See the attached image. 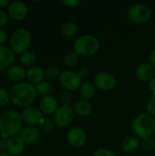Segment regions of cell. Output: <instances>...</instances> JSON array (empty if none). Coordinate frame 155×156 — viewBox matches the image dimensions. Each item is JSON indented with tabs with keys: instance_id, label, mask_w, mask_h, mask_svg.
I'll return each instance as SVG.
<instances>
[{
	"instance_id": "277c9868",
	"label": "cell",
	"mask_w": 155,
	"mask_h": 156,
	"mask_svg": "<svg viewBox=\"0 0 155 156\" xmlns=\"http://www.w3.org/2000/svg\"><path fill=\"white\" fill-rule=\"evenodd\" d=\"M100 43L98 39L90 35H83L79 37L74 43V51L81 56H92L98 52Z\"/></svg>"
},
{
	"instance_id": "3957f363",
	"label": "cell",
	"mask_w": 155,
	"mask_h": 156,
	"mask_svg": "<svg viewBox=\"0 0 155 156\" xmlns=\"http://www.w3.org/2000/svg\"><path fill=\"white\" fill-rule=\"evenodd\" d=\"M132 131L141 138H148L155 132V119L147 114H141L135 117L132 122Z\"/></svg>"
},
{
	"instance_id": "836d02e7",
	"label": "cell",
	"mask_w": 155,
	"mask_h": 156,
	"mask_svg": "<svg viewBox=\"0 0 155 156\" xmlns=\"http://www.w3.org/2000/svg\"><path fill=\"white\" fill-rule=\"evenodd\" d=\"M7 20H8V16L4 10L0 9V28L7 23Z\"/></svg>"
},
{
	"instance_id": "e0dca14e",
	"label": "cell",
	"mask_w": 155,
	"mask_h": 156,
	"mask_svg": "<svg viewBox=\"0 0 155 156\" xmlns=\"http://www.w3.org/2000/svg\"><path fill=\"white\" fill-rule=\"evenodd\" d=\"M25 147V143L23 142V140L19 137H10L8 139V143H7V151L9 154H13V155H18L20 154Z\"/></svg>"
},
{
	"instance_id": "cb8c5ba5",
	"label": "cell",
	"mask_w": 155,
	"mask_h": 156,
	"mask_svg": "<svg viewBox=\"0 0 155 156\" xmlns=\"http://www.w3.org/2000/svg\"><path fill=\"white\" fill-rule=\"evenodd\" d=\"M20 60L21 62L25 65V66H32L36 63L37 61V57L33 52L30 51H26L24 52L21 57H20Z\"/></svg>"
},
{
	"instance_id": "7402d4cb",
	"label": "cell",
	"mask_w": 155,
	"mask_h": 156,
	"mask_svg": "<svg viewBox=\"0 0 155 156\" xmlns=\"http://www.w3.org/2000/svg\"><path fill=\"white\" fill-rule=\"evenodd\" d=\"M80 94L85 100H90L94 97L95 95V87L92 83L90 81H86L82 83L80 86Z\"/></svg>"
},
{
	"instance_id": "ab89813d",
	"label": "cell",
	"mask_w": 155,
	"mask_h": 156,
	"mask_svg": "<svg viewBox=\"0 0 155 156\" xmlns=\"http://www.w3.org/2000/svg\"><path fill=\"white\" fill-rule=\"evenodd\" d=\"M150 59H151V62H152V65L155 67V48L152 51L151 53V56H150Z\"/></svg>"
},
{
	"instance_id": "60d3db41",
	"label": "cell",
	"mask_w": 155,
	"mask_h": 156,
	"mask_svg": "<svg viewBox=\"0 0 155 156\" xmlns=\"http://www.w3.org/2000/svg\"><path fill=\"white\" fill-rule=\"evenodd\" d=\"M9 4V0H0V7H5Z\"/></svg>"
},
{
	"instance_id": "ba28073f",
	"label": "cell",
	"mask_w": 155,
	"mask_h": 156,
	"mask_svg": "<svg viewBox=\"0 0 155 156\" xmlns=\"http://www.w3.org/2000/svg\"><path fill=\"white\" fill-rule=\"evenodd\" d=\"M74 119V112L69 106H61L54 113V122L57 125L64 127L69 125Z\"/></svg>"
},
{
	"instance_id": "4316f807",
	"label": "cell",
	"mask_w": 155,
	"mask_h": 156,
	"mask_svg": "<svg viewBox=\"0 0 155 156\" xmlns=\"http://www.w3.org/2000/svg\"><path fill=\"white\" fill-rule=\"evenodd\" d=\"M59 75V69L56 66H49L45 70V76L49 79H54Z\"/></svg>"
},
{
	"instance_id": "8fae6325",
	"label": "cell",
	"mask_w": 155,
	"mask_h": 156,
	"mask_svg": "<svg viewBox=\"0 0 155 156\" xmlns=\"http://www.w3.org/2000/svg\"><path fill=\"white\" fill-rule=\"evenodd\" d=\"M86 138L87 137L85 132L79 127L71 128L67 134L69 144L75 148L82 147L86 143Z\"/></svg>"
},
{
	"instance_id": "484cf974",
	"label": "cell",
	"mask_w": 155,
	"mask_h": 156,
	"mask_svg": "<svg viewBox=\"0 0 155 156\" xmlns=\"http://www.w3.org/2000/svg\"><path fill=\"white\" fill-rule=\"evenodd\" d=\"M78 60H79V55L75 51L69 52L68 54L65 55V57L63 58L64 64L68 67H70V68L76 66L78 63Z\"/></svg>"
},
{
	"instance_id": "9c48e42d",
	"label": "cell",
	"mask_w": 155,
	"mask_h": 156,
	"mask_svg": "<svg viewBox=\"0 0 155 156\" xmlns=\"http://www.w3.org/2000/svg\"><path fill=\"white\" fill-rule=\"evenodd\" d=\"M22 119L23 121L29 125H37L41 124L44 121L43 118V112L40 111V109H37V107H27L23 111L22 113Z\"/></svg>"
},
{
	"instance_id": "d4e9b609",
	"label": "cell",
	"mask_w": 155,
	"mask_h": 156,
	"mask_svg": "<svg viewBox=\"0 0 155 156\" xmlns=\"http://www.w3.org/2000/svg\"><path fill=\"white\" fill-rule=\"evenodd\" d=\"M36 90L40 95H42L44 97L49 96L53 90L52 86L48 82H46V81H42L41 83H38L36 87Z\"/></svg>"
},
{
	"instance_id": "6da1fadb",
	"label": "cell",
	"mask_w": 155,
	"mask_h": 156,
	"mask_svg": "<svg viewBox=\"0 0 155 156\" xmlns=\"http://www.w3.org/2000/svg\"><path fill=\"white\" fill-rule=\"evenodd\" d=\"M37 97L36 88L27 82H19L12 87L10 90V99L12 102L19 107L30 105Z\"/></svg>"
},
{
	"instance_id": "30bf717a",
	"label": "cell",
	"mask_w": 155,
	"mask_h": 156,
	"mask_svg": "<svg viewBox=\"0 0 155 156\" xmlns=\"http://www.w3.org/2000/svg\"><path fill=\"white\" fill-rule=\"evenodd\" d=\"M95 86L102 90H110L115 86V78L109 72H100L94 78Z\"/></svg>"
},
{
	"instance_id": "1f68e13d",
	"label": "cell",
	"mask_w": 155,
	"mask_h": 156,
	"mask_svg": "<svg viewBox=\"0 0 155 156\" xmlns=\"http://www.w3.org/2000/svg\"><path fill=\"white\" fill-rule=\"evenodd\" d=\"M71 101V94L68 91H65L60 96V102L62 103V106H69V102Z\"/></svg>"
},
{
	"instance_id": "4fadbf2b",
	"label": "cell",
	"mask_w": 155,
	"mask_h": 156,
	"mask_svg": "<svg viewBox=\"0 0 155 156\" xmlns=\"http://www.w3.org/2000/svg\"><path fill=\"white\" fill-rule=\"evenodd\" d=\"M20 138L26 144H34L40 138L39 131L32 126H28L24 128L20 133Z\"/></svg>"
},
{
	"instance_id": "d6a6232c",
	"label": "cell",
	"mask_w": 155,
	"mask_h": 156,
	"mask_svg": "<svg viewBox=\"0 0 155 156\" xmlns=\"http://www.w3.org/2000/svg\"><path fill=\"white\" fill-rule=\"evenodd\" d=\"M93 156H115L112 152L108 149H99L94 153Z\"/></svg>"
},
{
	"instance_id": "ac0fdd59",
	"label": "cell",
	"mask_w": 155,
	"mask_h": 156,
	"mask_svg": "<svg viewBox=\"0 0 155 156\" xmlns=\"http://www.w3.org/2000/svg\"><path fill=\"white\" fill-rule=\"evenodd\" d=\"M45 77V71L38 67H31L26 72V78L31 83H41Z\"/></svg>"
},
{
	"instance_id": "ffe728a7",
	"label": "cell",
	"mask_w": 155,
	"mask_h": 156,
	"mask_svg": "<svg viewBox=\"0 0 155 156\" xmlns=\"http://www.w3.org/2000/svg\"><path fill=\"white\" fill-rule=\"evenodd\" d=\"M74 112L79 116H88L92 112V106L87 101H79L74 104Z\"/></svg>"
},
{
	"instance_id": "f546056e",
	"label": "cell",
	"mask_w": 155,
	"mask_h": 156,
	"mask_svg": "<svg viewBox=\"0 0 155 156\" xmlns=\"http://www.w3.org/2000/svg\"><path fill=\"white\" fill-rule=\"evenodd\" d=\"M10 100V94L5 89L0 88V106H5Z\"/></svg>"
},
{
	"instance_id": "8d00e7d4",
	"label": "cell",
	"mask_w": 155,
	"mask_h": 156,
	"mask_svg": "<svg viewBox=\"0 0 155 156\" xmlns=\"http://www.w3.org/2000/svg\"><path fill=\"white\" fill-rule=\"evenodd\" d=\"M7 37H8L7 32H6L5 29L0 28V45H1V44H3V43H5V42L6 41Z\"/></svg>"
},
{
	"instance_id": "603a6c76",
	"label": "cell",
	"mask_w": 155,
	"mask_h": 156,
	"mask_svg": "<svg viewBox=\"0 0 155 156\" xmlns=\"http://www.w3.org/2000/svg\"><path fill=\"white\" fill-rule=\"evenodd\" d=\"M60 34L64 37H72L78 31V27L74 22H65L59 28Z\"/></svg>"
},
{
	"instance_id": "b9f144b4",
	"label": "cell",
	"mask_w": 155,
	"mask_h": 156,
	"mask_svg": "<svg viewBox=\"0 0 155 156\" xmlns=\"http://www.w3.org/2000/svg\"><path fill=\"white\" fill-rule=\"evenodd\" d=\"M0 156H15V155H13V154H9V153H4V154H1Z\"/></svg>"
},
{
	"instance_id": "d590c367",
	"label": "cell",
	"mask_w": 155,
	"mask_h": 156,
	"mask_svg": "<svg viewBox=\"0 0 155 156\" xmlns=\"http://www.w3.org/2000/svg\"><path fill=\"white\" fill-rule=\"evenodd\" d=\"M61 4L65 5H71V6H76L80 5V1L79 0H67V1H60Z\"/></svg>"
},
{
	"instance_id": "5bb4252c",
	"label": "cell",
	"mask_w": 155,
	"mask_h": 156,
	"mask_svg": "<svg viewBox=\"0 0 155 156\" xmlns=\"http://www.w3.org/2000/svg\"><path fill=\"white\" fill-rule=\"evenodd\" d=\"M154 67L150 63H143L141 64L136 70L137 78L142 81L151 80L154 75Z\"/></svg>"
},
{
	"instance_id": "f35d334b",
	"label": "cell",
	"mask_w": 155,
	"mask_h": 156,
	"mask_svg": "<svg viewBox=\"0 0 155 156\" xmlns=\"http://www.w3.org/2000/svg\"><path fill=\"white\" fill-rule=\"evenodd\" d=\"M148 87L150 89V90L153 93V95H155V78H153L148 84Z\"/></svg>"
},
{
	"instance_id": "7c38bea8",
	"label": "cell",
	"mask_w": 155,
	"mask_h": 156,
	"mask_svg": "<svg viewBox=\"0 0 155 156\" xmlns=\"http://www.w3.org/2000/svg\"><path fill=\"white\" fill-rule=\"evenodd\" d=\"M10 16L15 20H22L27 16V7L26 5L21 1H15L13 2L8 9Z\"/></svg>"
},
{
	"instance_id": "f1b7e54d",
	"label": "cell",
	"mask_w": 155,
	"mask_h": 156,
	"mask_svg": "<svg viewBox=\"0 0 155 156\" xmlns=\"http://www.w3.org/2000/svg\"><path fill=\"white\" fill-rule=\"evenodd\" d=\"M40 126H41V130L46 133H51L53 131V129H54V124L50 120H45L44 119V121L42 122Z\"/></svg>"
},
{
	"instance_id": "9a60e30c",
	"label": "cell",
	"mask_w": 155,
	"mask_h": 156,
	"mask_svg": "<svg viewBox=\"0 0 155 156\" xmlns=\"http://www.w3.org/2000/svg\"><path fill=\"white\" fill-rule=\"evenodd\" d=\"M15 61V55L13 51L6 47H0V69H5Z\"/></svg>"
},
{
	"instance_id": "e575fe53",
	"label": "cell",
	"mask_w": 155,
	"mask_h": 156,
	"mask_svg": "<svg viewBox=\"0 0 155 156\" xmlns=\"http://www.w3.org/2000/svg\"><path fill=\"white\" fill-rule=\"evenodd\" d=\"M7 143L8 139H6L5 137L0 138V152H5V150H7Z\"/></svg>"
},
{
	"instance_id": "44dd1931",
	"label": "cell",
	"mask_w": 155,
	"mask_h": 156,
	"mask_svg": "<svg viewBox=\"0 0 155 156\" xmlns=\"http://www.w3.org/2000/svg\"><path fill=\"white\" fill-rule=\"evenodd\" d=\"M7 76L13 81H21L25 79L26 72L20 66H12L7 70Z\"/></svg>"
},
{
	"instance_id": "2e32d148",
	"label": "cell",
	"mask_w": 155,
	"mask_h": 156,
	"mask_svg": "<svg viewBox=\"0 0 155 156\" xmlns=\"http://www.w3.org/2000/svg\"><path fill=\"white\" fill-rule=\"evenodd\" d=\"M40 111L45 114H51L58 110V102L52 96L44 97L39 102Z\"/></svg>"
},
{
	"instance_id": "8992f818",
	"label": "cell",
	"mask_w": 155,
	"mask_h": 156,
	"mask_svg": "<svg viewBox=\"0 0 155 156\" xmlns=\"http://www.w3.org/2000/svg\"><path fill=\"white\" fill-rule=\"evenodd\" d=\"M151 9L144 4H136L132 5L128 10L129 18L139 24L147 22L151 18Z\"/></svg>"
},
{
	"instance_id": "d6986e66",
	"label": "cell",
	"mask_w": 155,
	"mask_h": 156,
	"mask_svg": "<svg viewBox=\"0 0 155 156\" xmlns=\"http://www.w3.org/2000/svg\"><path fill=\"white\" fill-rule=\"evenodd\" d=\"M140 145V142L137 137L134 136H128L126 137L122 144V150L126 153H133L135 152Z\"/></svg>"
},
{
	"instance_id": "7a4b0ae2",
	"label": "cell",
	"mask_w": 155,
	"mask_h": 156,
	"mask_svg": "<svg viewBox=\"0 0 155 156\" xmlns=\"http://www.w3.org/2000/svg\"><path fill=\"white\" fill-rule=\"evenodd\" d=\"M22 116L16 111H6L0 116V132L3 137H14L22 128Z\"/></svg>"
},
{
	"instance_id": "83f0119b",
	"label": "cell",
	"mask_w": 155,
	"mask_h": 156,
	"mask_svg": "<svg viewBox=\"0 0 155 156\" xmlns=\"http://www.w3.org/2000/svg\"><path fill=\"white\" fill-rule=\"evenodd\" d=\"M142 146H143V148L144 151H146V152H151V151H153L155 148L154 141H153L152 138H150V137L144 138V139L143 140Z\"/></svg>"
},
{
	"instance_id": "4dcf8cb0",
	"label": "cell",
	"mask_w": 155,
	"mask_h": 156,
	"mask_svg": "<svg viewBox=\"0 0 155 156\" xmlns=\"http://www.w3.org/2000/svg\"><path fill=\"white\" fill-rule=\"evenodd\" d=\"M146 108H147V111L150 114L155 115V95H153L149 99L147 105H146Z\"/></svg>"
},
{
	"instance_id": "5b68a950",
	"label": "cell",
	"mask_w": 155,
	"mask_h": 156,
	"mask_svg": "<svg viewBox=\"0 0 155 156\" xmlns=\"http://www.w3.org/2000/svg\"><path fill=\"white\" fill-rule=\"evenodd\" d=\"M31 42V36L26 29L19 28L14 31L9 39L11 50L19 54L24 53L28 48Z\"/></svg>"
},
{
	"instance_id": "74e56055",
	"label": "cell",
	"mask_w": 155,
	"mask_h": 156,
	"mask_svg": "<svg viewBox=\"0 0 155 156\" xmlns=\"http://www.w3.org/2000/svg\"><path fill=\"white\" fill-rule=\"evenodd\" d=\"M90 72V69L88 66H82L80 69H79V75L82 78V77H85L89 74Z\"/></svg>"
},
{
	"instance_id": "52a82bcc",
	"label": "cell",
	"mask_w": 155,
	"mask_h": 156,
	"mask_svg": "<svg viewBox=\"0 0 155 156\" xmlns=\"http://www.w3.org/2000/svg\"><path fill=\"white\" fill-rule=\"evenodd\" d=\"M59 82L65 89L74 90L80 87L81 77L74 71L65 70L59 75Z\"/></svg>"
}]
</instances>
